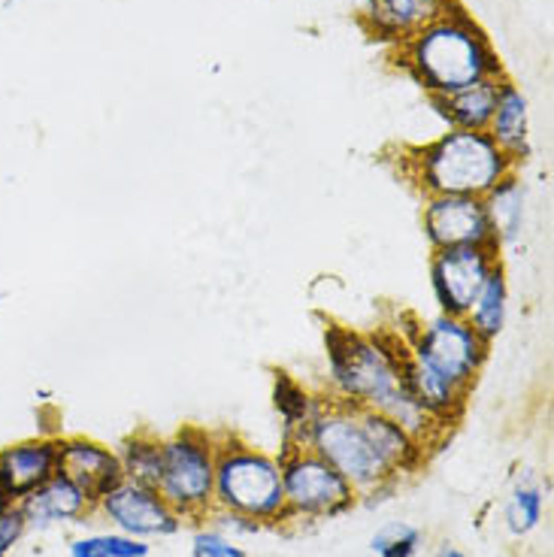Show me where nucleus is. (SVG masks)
<instances>
[{"mask_svg": "<svg viewBox=\"0 0 554 557\" xmlns=\"http://www.w3.org/2000/svg\"><path fill=\"white\" fill-rule=\"evenodd\" d=\"M497 264V249L433 251V258H430V292H433L440 312L464 319Z\"/></svg>", "mask_w": 554, "mask_h": 557, "instance_id": "10", "label": "nucleus"}, {"mask_svg": "<svg viewBox=\"0 0 554 557\" xmlns=\"http://www.w3.org/2000/svg\"><path fill=\"white\" fill-rule=\"evenodd\" d=\"M58 473L83 487L85 497L98 506L119 482H125L119 451L88 436H64L58 446Z\"/></svg>", "mask_w": 554, "mask_h": 557, "instance_id": "12", "label": "nucleus"}, {"mask_svg": "<svg viewBox=\"0 0 554 557\" xmlns=\"http://www.w3.org/2000/svg\"><path fill=\"white\" fill-rule=\"evenodd\" d=\"M25 518L19 512V506H10L3 516H0V557H10L13 545L25 536Z\"/></svg>", "mask_w": 554, "mask_h": 557, "instance_id": "26", "label": "nucleus"}, {"mask_svg": "<svg viewBox=\"0 0 554 557\" xmlns=\"http://www.w3.org/2000/svg\"><path fill=\"white\" fill-rule=\"evenodd\" d=\"M58 446L61 440L56 436H40L0 448V487L10 494V500L28 497L58 473Z\"/></svg>", "mask_w": 554, "mask_h": 557, "instance_id": "14", "label": "nucleus"}, {"mask_svg": "<svg viewBox=\"0 0 554 557\" xmlns=\"http://www.w3.org/2000/svg\"><path fill=\"white\" fill-rule=\"evenodd\" d=\"M542 516H545V491L533 479V475H525L518 479L506 500V528L513 536H527L533 530L540 528Z\"/></svg>", "mask_w": 554, "mask_h": 557, "instance_id": "22", "label": "nucleus"}, {"mask_svg": "<svg viewBox=\"0 0 554 557\" xmlns=\"http://www.w3.org/2000/svg\"><path fill=\"white\" fill-rule=\"evenodd\" d=\"M70 557H149L152 545L125 536L119 530H107V533H85L70 543Z\"/></svg>", "mask_w": 554, "mask_h": 557, "instance_id": "23", "label": "nucleus"}, {"mask_svg": "<svg viewBox=\"0 0 554 557\" xmlns=\"http://www.w3.org/2000/svg\"><path fill=\"white\" fill-rule=\"evenodd\" d=\"M448 7V0H370L373 34L403 42L409 34L424 28Z\"/></svg>", "mask_w": 554, "mask_h": 557, "instance_id": "17", "label": "nucleus"}, {"mask_svg": "<svg viewBox=\"0 0 554 557\" xmlns=\"http://www.w3.org/2000/svg\"><path fill=\"white\" fill-rule=\"evenodd\" d=\"M421 227L430 249H497L482 197H428Z\"/></svg>", "mask_w": 554, "mask_h": 557, "instance_id": "11", "label": "nucleus"}, {"mask_svg": "<svg viewBox=\"0 0 554 557\" xmlns=\"http://www.w3.org/2000/svg\"><path fill=\"white\" fill-rule=\"evenodd\" d=\"M409 176L428 197H485L515 173V161L485 131H455L409 152Z\"/></svg>", "mask_w": 554, "mask_h": 557, "instance_id": "4", "label": "nucleus"}, {"mask_svg": "<svg viewBox=\"0 0 554 557\" xmlns=\"http://www.w3.org/2000/svg\"><path fill=\"white\" fill-rule=\"evenodd\" d=\"M98 512L112 530L152 543V540H167L176 536L185 521L176 516V509L158 494V487L139 485V482H119L110 494H103L95 506Z\"/></svg>", "mask_w": 554, "mask_h": 557, "instance_id": "9", "label": "nucleus"}, {"mask_svg": "<svg viewBox=\"0 0 554 557\" xmlns=\"http://www.w3.org/2000/svg\"><path fill=\"white\" fill-rule=\"evenodd\" d=\"M482 207H485L488 227H491V237L497 251L506 246H513L515 239L521 237L525 231V212H527V188L518 170L509 173L506 180L497 182L485 197H482Z\"/></svg>", "mask_w": 554, "mask_h": 557, "instance_id": "16", "label": "nucleus"}, {"mask_svg": "<svg viewBox=\"0 0 554 557\" xmlns=\"http://www.w3.org/2000/svg\"><path fill=\"white\" fill-rule=\"evenodd\" d=\"M401 61L430 98L506 76L485 30L455 0H448V7L433 22L401 42Z\"/></svg>", "mask_w": 554, "mask_h": 557, "instance_id": "3", "label": "nucleus"}, {"mask_svg": "<svg viewBox=\"0 0 554 557\" xmlns=\"http://www.w3.org/2000/svg\"><path fill=\"white\" fill-rule=\"evenodd\" d=\"M406 343V355L428 370L448 379L452 385L472 391L488 361L491 343L482 339L460 315H433L413 327V334H397Z\"/></svg>", "mask_w": 554, "mask_h": 557, "instance_id": "8", "label": "nucleus"}, {"mask_svg": "<svg viewBox=\"0 0 554 557\" xmlns=\"http://www.w3.org/2000/svg\"><path fill=\"white\" fill-rule=\"evenodd\" d=\"M485 134L497 143L503 152L515 161V168L530 158V110H527L525 91L503 76L497 85V100H494V112L488 122Z\"/></svg>", "mask_w": 554, "mask_h": 557, "instance_id": "15", "label": "nucleus"}, {"mask_svg": "<svg viewBox=\"0 0 554 557\" xmlns=\"http://www.w3.org/2000/svg\"><path fill=\"white\" fill-rule=\"evenodd\" d=\"M192 557H249V552L212 524H197L192 536Z\"/></svg>", "mask_w": 554, "mask_h": 557, "instance_id": "25", "label": "nucleus"}, {"mask_svg": "<svg viewBox=\"0 0 554 557\" xmlns=\"http://www.w3.org/2000/svg\"><path fill=\"white\" fill-rule=\"evenodd\" d=\"M464 319L470 321L472 331L482 339H488V343H494L503 334L506 319H509V278H506L503 264L491 270V276L485 278L482 292L472 300L470 312Z\"/></svg>", "mask_w": 554, "mask_h": 557, "instance_id": "19", "label": "nucleus"}, {"mask_svg": "<svg viewBox=\"0 0 554 557\" xmlns=\"http://www.w3.org/2000/svg\"><path fill=\"white\" fill-rule=\"evenodd\" d=\"M216 448L219 433L185 424L161 436L158 494L185 524H204L216 509Z\"/></svg>", "mask_w": 554, "mask_h": 557, "instance_id": "6", "label": "nucleus"}, {"mask_svg": "<svg viewBox=\"0 0 554 557\" xmlns=\"http://www.w3.org/2000/svg\"><path fill=\"white\" fill-rule=\"evenodd\" d=\"M216 509L251 518L263 530L285 524V491L276 455H267L234 433H219Z\"/></svg>", "mask_w": 554, "mask_h": 557, "instance_id": "5", "label": "nucleus"}, {"mask_svg": "<svg viewBox=\"0 0 554 557\" xmlns=\"http://www.w3.org/2000/svg\"><path fill=\"white\" fill-rule=\"evenodd\" d=\"M276 458L282 467V491H285V524L331 521L352 512L360 503L358 491L316 451L282 443Z\"/></svg>", "mask_w": 554, "mask_h": 557, "instance_id": "7", "label": "nucleus"}, {"mask_svg": "<svg viewBox=\"0 0 554 557\" xmlns=\"http://www.w3.org/2000/svg\"><path fill=\"white\" fill-rule=\"evenodd\" d=\"M10 506H15V503L10 500V494H7V491H3V487H0V516H3V512H7V509H10Z\"/></svg>", "mask_w": 554, "mask_h": 557, "instance_id": "28", "label": "nucleus"}, {"mask_svg": "<svg viewBox=\"0 0 554 557\" xmlns=\"http://www.w3.org/2000/svg\"><path fill=\"white\" fill-rule=\"evenodd\" d=\"M328 397L391 416L430 448L443 431L430 421L403 385V343L397 334H358L343 324L324 327Z\"/></svg>", "mask_w": 554, "mask_h": 557, "instance_id": "2", "label": "nucleus"}, {"mask_svg": "<svg viewBox=\"0 0 554 557\" xmlns=\"http://www.w3.org/2000/svg\"><path fill=\"white\" fill-rule=\"evenodd\" d=\"M319 400L321 394L306 391L288 373H276V382H273V406H276L279 418H282V428H285V440L282 443L297 446L300 433L306 431V424L312 421L316 409H319Z\"/></svg>", "mask_w": 554, "mask_h": 557, "instance_id": "20", "label": "nucleus"}, {"mask_svg": "<svg viewBox=\"0 0 554 557\" xmlns=\"http://www.w3.org/2000/svg\"><path fill=\"white\" fill-rule=\"evenodd\" d=\"M436 557H467V555H464V552H460L457 545L443 543V545H440V552H436Z\"/></svg>", "mask_w": 554, "mask_h": 557, "instance_id": "27", "label": "nucleus"}, {"mask_svg": "<svg viewBox=\"0 0 554 557\" xmlns=\"http://www.w3.org/2000/svg\"><path fill=\"white\" fill-rule=\"evenodd\" d=\"M297 446L316 451L364 497L389 494L421 470L428 448L394 418L321 394Z\"/></svg>", "mask_w": 554, "mask_h": 557, "instance_id": "1", "label": "nucleus"}, {"mask_svg": "<svg viewBox=\"0 0 554 557\" xmlns=\"http://www.w3.org/2000/svg\"><path fill=\"white\" fill-rule=\"evenodd\" d=\"M25 518L28 530H49L58 524H83L85 518L95 516V503L85 497V491L67 475L56 473L42 482L37 491L15 503Z\"/></svg>", "mask_w": 554, "mask_h": 557, "instance_id": "13", "label": "nucleus"}, {"mask_svg": "<svg viewBox=\"0 0 554 557\" xmlns=\"http://www.w3.org/2000/svg\"><path fill=\"white\" fill-rule=\"evenodd\" d=\"M497 85L500 79H485V83L457 88L443 98H433V103L440 107V115L448 122V127L485 131L488 122H491V112H494V100H497Z\"/></svg>", "mask_w": 554, "mask_h": 557, "instance_id": "18", "label": "nucleus"}, {"mask_svg": "<svg viewBox=\"0 0 554 557\" xmlns=\"http://www.w3.org/2000/svg\"><path fill=\"white\" fill-rule=\"evenodd\" d=\"M421 545H424V533L409 521H391L376 530V536L370 540L376 557H418Z\"/></svg>", "mask_w": 554, "mask_h": 557, "instance_id": "24", "label": "nucleus"}, {"mask_svg": "<svg viewBox=\"0 0 554 557\" xmlns=\"http://www.w3.org/2000/svg\"><path fill=\"white\" fill-rule=\"evenodd\" d=\"M119 460H122V473L131 482L139 485H158L161 475V436L152 431H134L119 443Z\"/></svg>", "mask_w": 554, "mask_h": 557, "instance_id": "21", "label": "nucleus"}]
</instances>
